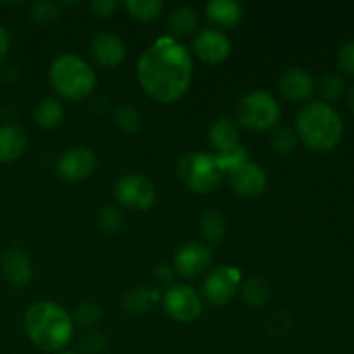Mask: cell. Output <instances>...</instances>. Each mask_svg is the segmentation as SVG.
Segmentation results:
<instances>
[{"instance_id": "obj_27", "label": "cell", "mask_w": 354, "mask_h": 354, "mask_svg": "<svg viewBox=\"0 0 354 354\" xmlns=\"http://www.w3.org/2000/svg\"><path fill=\"white\" fill-rule=\"evenodd\" d=\"M114 121H116L118 128L127 135L137 133L142 127L140 113L137 107L130 106V104H123L114 111Z\"/></svg>"}, {"instance_id": "obj_18", "label": "cell", "mask_w": 354, "mask_h": 354, "mask_svg": "<svg viewBox=\"0 0 354 354\" xmlns=\"http://www.w3.org/2000/svg\"><path fill=\"white\" fill-rule=\"evenodd\" d=\"M204 10H206L207 19L216 28H223V30L235 28L244 17V9L235 0H211L206 3Z\"/></svg>"}, {"instance_id": "obj_8", "label": "cell", "mask_w": 354, "mask_h": 354, "mask_svg": "<svg viewBox=\"0 0 354 354\" xmlns=\"http://www.w3.org/2000/svg\"><path fill=\"white\" fill-rule=\"evenodd\" d=\"M118 204L130 211H147L156 203V189L145 176L124 175L114 185Z\"/></svg>"}, {"instance_id": "obj_25", "label": "cell", "mask_w": 354, "mask_h": 354, "mask_svg": "<svg viewBox=\"0 0 354 354\" xmlns=\"http://www.w3.org/2000/svg\"><path fill=\"white\" fill-rule=\"evenodd\" d=\"M201 232L207 242H221L227 234V220L220 211H206L201 218Z\"/></svg>"}, {"instance_id": "obj_22", "label": "cell", "mask_w": 354, "mask_h": 354, "mask_svg": "<svg viewBox=\"0 0 354 354\" xmlns=\"http://www.w3.org/2000/svg\"><path fill=\"white\" fill-rule=\"evenodd\" d=\"M199 23V16H197V10L190 6L178 7V9L173 10L168 17V28L169 33L173 35V38H183L189 37L190 33H194Z\"/></svg>"}, {"instance_id": "obj_13", "label": "cell", "mask_w": 354, "mask_h": 354, "mask_svg": "<svg viewBox=\"0 0 354 354\" xmlns=\"http://www.w3.org/2000/svg\"><path fill=\"white\" fill-rule=\"evenodd\" d=\"M194 54L207 64H221L232 52V41L223 31L203 30L194 38Z\"/></svg>"}, {"instance_id": "obj_2", "label": "cell", "mask_w": 354, "mask_h": 354, "mask_svg": "<svg viewBox=\"0 0 354 354\" xmlns=\"http://www.w3.org/2000/svg\"><path fill=\"white\" fill-rule=\"evenodd\" d=\"M28 339L44 351H61L69 344L75 324L68 311L52 301H38L24 315Z\"/></svg>"}, {"instance_id": "obj_29", "label": "cell", "mask_w": 354, "mask_h": 354, "mask_svg": "<svg viewBox=\"0 0 354 354\" xmlns=\"http://www.w3.org/2000/svg\"><path fill=\"white\" fill-rule=\"evenodd\" d=\"M299 145V138H297L296 131L290 128H275L272 135V147L275 149L279 154L290 156Z\"/></svg>"}, {"instance_id": "obj_20", "label": "cell", "mask_w": 354, "mask_h": 354, "mask_svg": "<svg viewBox=\"0 0 354 354\" xmlns=\"http://www.w3.org/2000/svg\"><path fill=\"white\" fill-rule=\"evenodd\" d=\"M161 299L162 294L158 289H152V287H135V289L128 290L124 294L123 301H121V306H123V310L128 315L137 317V315L147 313Z\"/></svg>"}, {"instance_id": "obj_37", "label": "cell", "mask_w": 354, "mask_h": 354, "mask_svg": "<svg viewBox=\"0 0 354 354\" xmlns=\"http://www.w3.org/2000/svg\"><path fill=\"white\" fill-rule=\"evenodd\" d=\"M346 104H348L349 111L354 114V85L348 90V95H346Z\"/></svg>"}, {"instance_id": "obj_24", "label": "cell", "mask_w": 354, "mask_h": 354, "mask_svg": "<svg viewBox=\"0 0 354 354\" xmlns=\"http://www.w3.org/2000/svg\"><path fill=\"white\" fill-rule=\"evenodd\" d=\"M315 92L320 93L322 102H335V100H339L346 93V82L342 78V75L327 73V75H324L317 82Z\"/></svg>"}, {"instance_id": "obj_26", "label": "cell", "mask_w": 354, "mask_h": 354, "mask_svg": "<svg viewBox=\"0 0 354 354\" xmlns=\"http://www.w3.org/2000/svg\"><path fill=\"white\" fill-rule=\"evenodd\" d=\"M272 297V290L261 279H249L242 287V299L251 308H263Z\"/></svg>"}, {"instance_id": "obj_23", "label": "cell", "mask_w": 354, "mask_h": 354, "mask_svg": "<svg viewBox=\"0 0 354 354\" xmlns=\"http://www.w3.org/2000/svg\"><path fill=\"white\" fill-rule=\"evenodd\" d=\"M123 6L127 12L140 23H152L161 16L165 9L161 0H127Z\"/></svg>"}, {"instance_id": "obj_32", "label": "cell", "mask_w": 354, "mask_h": 354, "mask_svg": "<svg viewBox=\"0 0 354 354\" xmlns=\"http://www.w3.org/2000/svg\"><path fill=\"white\" fill-rule=\"evenodd\" d=\"M337 68L342 75L354 76V40H348L339 48Z\"/></svg>"}, {"instance_id": "obj_7", "label": "cell", "mask_w": 354, "mask_h": 354, "mask_svg": "<svg viewBox=\"0 0 354 354\" xmlns=\"http://www.w3.org/2000/svg\"><path fill=\"white\" fill-rule=\"evenodd\" d=\"M161 301L166 315L178 324H192L203 313V297L185 283H173Z\"/></svg>"}, {"instance_id": "obj_28", "label": "cell", "mask_w": 354, "mask_h": 354, "mask_svg": "<svg viewBox=\"0 0 354 354\" xmlns=\"http://www.w3.org/2000/svg\"><path fill=\"white\" fill-rule=\"evenodd\" d=\"M30 17L35 24L50 26L61 17V7L55 2H37L31 6Z\"/></svg>"}, {"instance_id": "obj_14", "label": "cell", "mask_w": 354, "mask_h": 354, "mask_svg": "<svg viewBox=\"0 0 354 354\" xmlns=\"http://www.w3.org/2000/svg\"><path fill=\"white\" fill-rule=\"evenodd\" d=\"M317 82L313 76L301 68H289L280 75L279 90L283 99L290 102H306L313 97Z\"/></svg>"}, {"instance_id": "obj_3", "label": "cell", "mask_w": 354, "mask_h": 354, "mask_svg": "<svg viewBox=\"0 0 354 354\" xmlns=\"http://www.w3.org/2000/svg\"><path fill=\"white\" fill-rule=\"evenodd\" d=\"M344 133L342 118L330 104L313 100L301 107L296 116V135L315 152H330Z\"/></svg>"}, {"instance_id": "obj_35", "label": "cell", "mask_w": 354, "mask_h": 354, "mask_svg": "<svg viewBox=\"0 0 354 354\" xmlns=\"http://www.w3.org/2000/svg\"><path fill=\"white\" fill-rule=\"evenodd\" d=\"M173 275H175V270H173V266L165 265V263L156 268V280H158V282L169 283L173 280Z\"/></svg>"}, {"instance_id": "obj_21", "label": "cell", "mask_w": 354, "mask_h": 354, "mask_svg": "<svg viewBox=\"0 0 354 354\" xmlns=\"http://www.w3.org/2000/svg\"><path fill=\"white\" fill-rule=\"evenodd\" d=\"M33 120L44 130H55L64 121V106L54 97L40 100L33 111Z\"/></svg>"}, {"instance_id": "obj_38", "label": "cell", "mask_w": 354, "mask_h": 354, "mask_svg": "<svg viewBox=\"0 0 354 354\" xmlns=\"http://www.w3.org/2000/svg\"><path fill=\"white\" fill-rule=\"evenodd\" d=\"M55 354H76V353H71V351H59V353H55Z\"/></svg>"}, {"instance_id": "obj_4", "label": "cell", "mask_w": 354, "mask_h": 354, "mask_svg": "<svg viewBox=\"0 0 354 354\" xmlns=\"http://www.w3.org/2000/svg\"><path fill=\"white\" fill-rule=\"evenodd\" d=\"M48 80L59 97L78 102L93 93L97 75L92 66L76 54H61L48 68Z\"/></svg>"}, {"instance_id": "obj_31", "label": "cell", "mask_w": 354, "mask_h": 354, "mask_svg": "<svg viewBox=\"0 0 354 354\" xmlns=\"http://www.w3.org/2000/svg\"><path fill=\"white\" fill-rule=\"evenodd\" d=\"M100 318H102V311H100V308L97 304L92 303L82 304L75 311L76 324L82 325V327H93V325L99 324Z\"/></svg>"}, {"instance_id": "obj_10", "label": "cell", "mask_w": 354, "mask_h": 354, "mask_svg": "<svg viewBox=\"0 0 354 354\" xmlns=\"http://www.w3.org/2000/svg\"><path fill=\"white\" fill-rule=\"evenodd\" d=\"M213 251L204 242H187L173 256V270L183 279H196L209 268Z\"/></svg>"}, {"instance_id": "obj_30", "label": "cell", "mask_w": 354, "mask_h": 354, "mask_svg": "<svg viewBox=\"0 0 354 354\" xmlns=\"http://www.w3.org/2000/svg\"><path fill=\"white\" fill-rule=\"evenodd\" d=\"M99 227L106 234H114L123 227V213L116 206H104L99 213Z\"/></svg>"}, {"instance_id": "obj_33", "label": "cell", "mask_w": 354, "mask_h": 354, "mask_svg": "<svg viewBox=\"0 0 354 354\" xmlns=\"http://www.w3.org/2000/svg\"><path fill=\"white\" fill-rule=\"evenodd\" d=\"M104 346H106V337L97 330L86 332L80 339V349L86 354L100 353L104 349Z\"/></svg>"}, {"instance_id": "obj_34", "label": "cell", "mask_w": 354, "mask_h": 354, "mask_svg": "<svg viewBox=\"0 0 354 354\" xmlns=\"http://www.w3.org/2000/svg\"><path fill=\"white\" fill-rule=\"evenodd\" d=\"M118 9L116 0H92L90 2V10L95 17L99 19H107V17L113 16Z\"/></svg>"}, {"instance_id": "obj_11", "label": "cell", "mask_w": 354, "mask_h": 354, "mask_svg": "<svg viewBox=\"0 0 354 354\" xmlns=\"http://www.w3.org/2000/svg\"><path fill=\"white\" fill-rule=\"evenodd\" d=\"M97 168L95 152L88 147H71L61 154L57 171L66 182H83L93 175Z\"/></svg>"}, {"instance_id": "obj_19", "label": "cell", "mask_w": 354, "mask_h": 354, "mask_svg": "<svg viewBox=\"0 0 354 354\" xmlns=\"http://www.w3.org/2000/svg\"><path fill=\"white\" fill-rule=\"evenodd\" d=\"M28 137L16 124L0 127V162L17 161L26 152Z\"/></svg>"}, {"instance_id": "obj_16", "label": "cell", "mask_w": 354, "mask_h": 354, "mask_svg": "<svg viewBox=\"0 0 354 354\" xmlns=\"http://www.w3.org/2000/svg\"><path fill=\"white\" fill-rule=\"evenodd\" d=\"M90 54L102 68H116L124 61V41L114 33H99L90 41Z\"/></svg>"}, {"instance_id": "obj_12", "label": "cell", "mask_w": 354, "mask_h": 354, "mask_svg": "<svg viewBox=\"0 0 354 354\" xmlns=\"http://www.w3.org/2000/svg\"><path fill=\"white\" fill-rule=\"evenodd\" d=\"M230 178V185L235 192L245 199H256L263 196L268 185L266 171L259 165L252 161H245L227 173Z\"/></svg>"}, {"instance_id": "obj_1", "label": "cell", "mask_w": 354, "mask_h": 354, "mask_svg": "<svg viewBox=\"0 0 354 354\" xmlns=\"http://www.w3.org/2000/svg\"><path fill=\"white\" fill-rule=\"evenodd\" d=\"M192 55L173 37L158 38L145 48L137 62V78L142 90L159 104L182 99L192 82Z\"/></svg>"}, {"instance_id": "obj_6", "label": "cell", "mask_w": 354, "mask_h": 354, "mask_svg": "<svg viewBox=\"0 0 354 354\" xmlns=\"http://www.w3.org/2000/svg\"><path fill=\"white\" fill-rule=\"evenodd\" d=\"M282 118L279 100L268 90H254L239 100L237 121L242 128L249 131H272L275 130Z\"/></svg>"}, {"instance_id": "obj_15", "label": "cell", "mask_w": 354, "mask_h": 354, "mask_svg": "<svg viewBox=\"0 0 354 354\" xmlns=\"http://www.w3.org/2000/svg\"><path fill=\"white\" fill-rule=\"evenodd\" d=\"M0 270L7 283L12 287H24L33 279V265L23 249L10 248L0 259Z\"/></svg>"}, {"instance_id": "obj_36", "label": "cell", "mask_w": 354, "mask_h": 354, "mask_svg": "<svg viewBox=\"0 0 354 354\" xmlns=\"http://www.w3.org/2000/svg\"><path fill=\"white\" fill-rule=\"evenodd\" d=\"M10 48V35L3 24H0V62L6 59L7 52Z\"/></svg>"}, {"instance_id": "obj_5", "label": "cell", "mask_w": 354, "mask_h": 354, "mask_svg": "<svg viewBox=\"0 0 354 354\" xmlns=\"http://www.w3.org/2000/svg\"><path fill=\"white\" fill-rule=\"evenodd\" d=\"M180 182L196 194H209L220 187L227 175L220 158L209 152H190L180 159L176 166Z\"/></svg>"}, {"instance_id": "obj_9", "label": "cell", "mask_w": 354, "mask_h": 354, "mask_svg": "<svg viewBox=\"0 0 354 354\" xmlns=\"http://www.w3.org/2000/svg\"><path fill=\"white\" fill-rule=\"evenodd\" d=\"M242 282V275L234 266H218L203 283V296L211 306H225L232 301Z\"/></svg>"}, {"instance_id": "obj_17", "label": "cell", "mask_w": 354, "mask_h": 354, "mask_svg": "<svg viewBox=\"0 0 354 354\" xmlns=\"http://www.w3.org/2000/svg\"><path fill=\"white\" fill-rule=\"evenodd\" d=\"M239 127L230 118H220L209 128V144L213 147L214 156L220 159L228 158L241 149L239 144Z\"/></svg>"}]
</instances>
